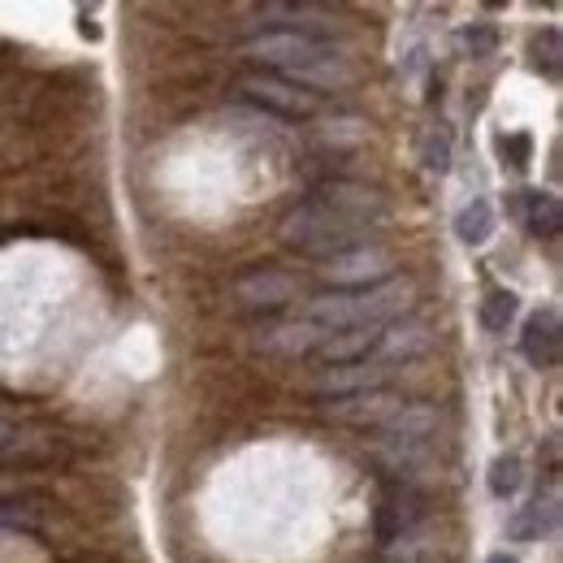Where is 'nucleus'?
<instances>
[{
    "label": "nucleus",
    "instance_id": "1",
    "mask_svg": "<svg viewBox=\"0 0 563 563\" xmlns=\"http://www.w3.org/2000/svg\"><path fill=\"white\" fill-rule=\"evenodd\" d=\"M408 303H412V282L390 278L373 290H325L321 299L308 303L303 321L321 325L325 334H339V330H355V325H382V321L399 317Z\"/></svg>",
    "mask_w": 563,
    "mask_h": 563
},
{
    "label": "nucleus",
    "instance_id": "2",
    "mask_svg": "<svg viewBox=\"0 0 563 563\" xmlns=\"http://www.w3.org/2000/svg\"><path fill=\"white\" fill-rule=\"evenodd\" d=\"M364 230H368V221H355V217H347L343 209H334L330 200L312 196V200H303L299 209H290L286 217H282L278 239L286 243V247L303 252V256L330 261V256H339V252L355 247Z\"/></svg>",
    "mask_w": 563,
    "mask_h": 563
},
{
    "label": "nucleus",
    "instance_id": "3",
    "mask_svg": "<svg viewBox=\"0 0 563 563\" xmlns=\"http://www.w3.org/2000/svg\"><path fill=\"white\" fill-rule=\"evenodd\" d=\"M243 53L252 62H261L265 70H278V74H295V70H308L325 57H334V48L308 31H295V26H274V31H261L243 44Z\"/></svg>",
    "mask_w": 563,
    "mask_h": 563
},
{
    "label": "nucleus",
    "instance_id": "4",
    "mask_svg": "<svg viewBox=\"0 0 563 563\" xmlns=\"http://www.w3.org/2000/svg\"><path fill=\"white\" fill-rule=\"evenodd\" d=\"M317 274L330 282L334 290H373V286L395 278V256L382 243H355L347 252L321 261Z\"/></svg>",
    "mask_w": 563,
    "mask_h": 563
},
{
    "label": "nucleus",
    "instance_id": "5",
    "mask_svg": "<svg viewBox=\"0 0 563 563\" xmlns=\"http://www.w3.org/2000/svg\"><path fill=\"white\" fill-rule=\"evenodd\" d=\"M239 91H243V100H252V104H261V109H269V113H278V118H312L317 109H321V100H317V91H308V87H295L290 78H282V74H243L239 78Z\"/></svg>",
    "mask_w": 563,
    "mask_h": 563
},
{
    "label": "nucleus",
    "instance_id": "6",
    "mask_svg": "<svg viewBox=\"0 0 563 563\" xmlns=\"http://www.w3.org/2000/svg\"><path fill=\"white\" fill-rule=\"evenodd\" d=\"M424 516V494L412 486H386L373 511V542L377 547H395L408 529H417Z\"/></svg>",
    "mask_w": 563,
    "mask_h": 563
},
{
    "label": "nucleus",
    "instance_id": "7",
    "mask_svg": "<svg viewBox=\"0 0 563 563\" xmlns=\"http://www.w3.org/2000/svg\"><path fill=\"white\" fill-rule=\"evenodd\" d=\"M399 408H404V404H399L390 390H364V395H343V399H325V404H321V412H325L330 421L360 424V429L386 424Z\"/></svg>",
    "mask_w": 563,
    "mask_h": 563
},
{
    "label": "nucleus",
    "instance_id": "8",
    "mask_svg": "<svg viewBox=\"0 0 563 563\" xmlns=\"http://www.w3.org/2000/svg\"><path fill=\"white\" fill-rule=\"evenodd\" d=\"M234 295L252 312H278V308H286L299 295V282L290 278V274H282V269H256V274L239 278Z\"/></svg>",
    "mask_w": 563,
    "mask_h": 563
},
{
    "label": "nucleus",
    "instance_id": "9",
    "mask_svg": "<svg viewBox=\"0 0 563 563\" xmlns=\"http://www.w3.org/2000/svg\"><path fill=\"white\" fill-rule=\"evenodd\" d=\"M520 352L533 368H555L563 352V334H560V312L555 308H538L529 321H525V334H520Z\"/></svg>",
    "mask_w": 563,
    "mask_h": 563
},
{
    "label": "nucleus",
    "instance_id": "10",
    "mask_svg": "<svg viewBox=\"0 0 563 563\" xmlns=\"http://www.w3.org/2000/svg\"><path fill=\"white\" fill-rule=\"evenodd\" d=\"M377 339H382V325H355V330H339V334H330L317 355L330 364V368H339V364H368V352H377Z\"/></svg>",
    "mask_w": 563,
    "mask_h": 563
},
{
    "label": "nucleus",
    "instance_id": "11",
    "mask_svg": "<svg viewBox=\"0 0 563 563\" xmlns=\"http://www.w3.org/2000/svg\"><path fill=\"white\" fill-rule=\"evenodd\" d=\"M386 368H368V364H339L325 368L317 377V395L321 399H343V395H364V390H382Z\"/></svg>",
    "mask_w": 563,
    "mask_h": 563
},
{
    "label": "nucleus",
    "instance_id": "12",
    "mask_svg": "<svg viewBox=\"0 0 563 563\" xmlns=\"http://www.w3.org/2000/svg\"><path fill=\"white\" fill-rule=\"evenodd\" d=\"M555 520H560L555 498H533L529 507H520V511L507 520V538H511V542H542V533H551Z\"/></svg>",
    "mask_w": 563,
    "mask_h": 563
},
{
    "label": "nucleus",
    "instance_id": "13",
    "mask_svg": "<svg viewBox=\"0 0 563 563\" xmlns=\"http://www.w3.org/2000/svg\"><path fill=\"white\" fill-rule=\"evenodd\" d=\"M330 334L321 330V325H312V321H299V325H278V330H265V347L269 352H286V355H308L317 352L321 343H325Z\"/></svg>",
    "mask_w": 563,
    "mask_h": 563
},
{
    "label": "nucleus",
    "instance_id": "14",
    "mask_svg": "<svg viewBox=\"0 0 563 563\" xmlns=\"http://www.w3.org/2000/svg\"><path fill=\"white\" fill-rule=\"evenodd\" d=\"M382 429H390L399 446H408V442H424V438L438 429V412H433L429 404H404L390 421L382 424Z\"/></svg>",
    "mask_w": 563,
    "mask_h": 563
},
{
    "label": "nucleus",
    "instance_id": "15",
    "mask_svg": "<svg viewBox=\"0 0 563 563\" xmlns=\"http://www.w3.org/2000/svg\"><path fill=\"white\" fill-rule=\"evenodd\" d=\"M525 225L538 239H555L563 230V205L551 191H525Z\"/></svg>",
    "mask_w": 563,
    "mask_h": 563
},
{
    "label": "nucleus",
    "instance_id": "16",
    "mask_svg": "<svg viewBox=\"0 0 563 563\" xmlns=\"http://www.w3.org/2000/svg\"><path fill=\"white\" fill-rule=\"evenodd\" d=\"M490 234H494V205L477 196L473 205H464L460 217H455V239H460L464 247H482Z\"/></svg>",
    "mask_w": 563,
    "mask_h": 563
},
{
    "label": "nucleus",
    "instance_id": "17",
    "mask_svg": "<svg viewBox=\"0 0 563 563\" xmlns=\"http://www.w3.org/2000/svg\"><path fill=\"white\" fill-rule=\"evenodd\" d=\"M516 312H520V295H516V290H507V286L486 290V299H482V325H486L490 334H503V330L516 321Z\"/></svg>",
    "mask_w": 563,
    "mask_h": 563
},
{
    "label": "nucleus",
    "instance_id": "18",
    "mask_svg": "<svg viewBox=\"0 0 563 563\" xmlns=\"http://www.w3.org/2000/svg\"><path fill=\"white\" fill-rule=\"evenodd\" d=\"M486 486L498 503H507V498H516L520 486H525V460L520 455H498L490 464V473H486Z\"/></svg>",
    "mask_w": 563,
    "mask_h": 563
},
{
    "label": "nucleus",
    "instance_id": "19",
    "mask_svg": "<svg viewBox=\"0 0 563 563\" xmlns=\"http://www.w3.org/2000/svg\"><path fill=\"white\" fill-rule=\"evenodd\" d=\"M455 44H460V57L486 62V57L498 53V31H494L490 22H473V26H464V31L455 35Z\"/></svg>",
    "mask_w": 563,
    "mask_h": 563
},
{
    "label": "nucleus",
    "instance_id": "20",
    "mask_svg": "<svg viewBox=\"0 0 563 563\" xmlns=\"http://www.w3.org/2000/svg\"><path fill=\"white\" fill-rule=\"evenodd\" d=\"M429 347V330L424 325H404V330H390V334H382L377 339V352L390 355V360H408V355H417Z\"/></svg>",
    "mask_w": 563,
    "mask_h": 563
},
{
    "label": "nucleus",
    "instance_id": "21",
    "mask_svg": "<svg viewBox=\"0 0 563 563\" xmlns=\"http://www.w3.org/2000/svg\"><path fill=\"white\" fill-rule=\"evenodd\" d=\"M421 161H424V169H433V174H446L451 169V135L446 131H429L421 143Z\"/></svg>",
    "mask_w": 563,
    "mask_h": 563
},
{
    "label": "nucleus",
    "instance_id": "22",
    "mask_svg": "<svg viewBox=\"0 0 563 563\" xmlns=\"http://www.w3.org/2000/svg\"><path fill=\"white\" fill-rule=\"evenodd\" d=\"M529 135H503L498 140V152H503V165H511V169H525L529 165Z\"/></svg>",
    "mask_w": 563,
    "mask_h": 563
},
{
    "label": "nucleus",
    "instance_id": "23",
    "mask_svg": "<svg viewBox=\"0 0 563 563\" xmlns=\"http://www.w3.org/2000/svg\"><path fill=\"white\" fill-rule=\"evenodd\" d=\"M0 525H26V516H22L18 507H9V503H0Z\"/></svg>",
    "mask_w": 563,
    "mask_h": 563
},
{
    "label": "nucleus",
    "instance_id": "24",
    "mask_svg": "<svg viewBox=\"0 0 563 563\" xmlns=\"http://www.w3.org/2000/svg\"><path fill=\"white\" fill-rule=\"evenodd\" d=\"M9 442H13V424H9V421H0V451H4Z\"/></svg>",
    "mask_w": 563,
    "mask_h": 563
},
{
    "label": "nucleus",
    "instance_id": "25",
    "mask_svg": "<svg viewBox=\"0 0 563 563\" xmlns=\"http://www.w3.org/2000/svg\"><path fill=\"white\" fill-rule=\"evenodd\" d=\"M486 563H516V560H511L507 551H498V555H490V560H486Z\"/></svg>",
    "mask_w": 563,
    "mask_h": 563
}]
</instances>
